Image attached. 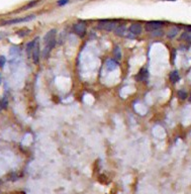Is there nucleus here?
<instances>
[{
  "mask_svg": "<svg viewBox=\"0 0 191 194\" xmlns=\"http://www.w3.org/2000/svg\"><path fill=\"white\" fill-rule=\"evenodd\" d=\"M73 32H74V34H76L78 37H83L86 34V24L82 21L77 22V24H75L73 25Z\"/></svg>",
  "mask_w": 191,
  "mask_h": 194,
  "instance_id": "obj_3",
  "label": "nucleus"
},
{
  "mask_svg": "<svg viewBox=\"0 0 191 194\" xmlns=\"http://www.w3.org/2000/svg\"><path fill=\"white\" fill-rule=\"evenodd\" d=\"M105 67L107 71H113L118 68V63L114 60H112V59H110V60H107V62L105 64Z\"/></svg>",
  "mask_w": 191,
  "mask_h": 194,
  "instance_id": "obj_8",
  "label": "nucleus"
},
{
  "mask_svg": "<svg viewBox=\"0 0 191 194\" xmlns=\"http://www.w3.org/2000/svg\"><path fill=\"white\" fill-rule=\"evenodd\" d=\"M184 29L186 30V32H191V25H185Z\"/></svg>",
  "mask_w": 191,
  "mask_h": 194,
  "instance_id": "obj_19",
  "label": "nucleus"
},
{
  "mask_svg": "<svg viewBox=\"0 0 191 194\" xmlns=\"http://www.w3.org/2000/svg\"><path fill=\"white\" fill-rule=\"evenodd\" d=\"M163 24H163L162 21H156V20H154V21L147 22L145 29H146L147 32H155V30L161 29L162 26H163Z\"/></svg>",
  "mask_w": 191,
  "mask_h": 194,
  "instance_id": "obj_4",
  "label": "nucleus"
},
{
  "mask_svg": "<svg viewBox=\"0 0 191 194\" xmlns=\"http://www.w3.org/2000/svg\"><path fill=\"white\" fill-rule=\"evenodd\" d=\"M177 97L180 99V100H185L187 98V92L186 91H183V90H179L177 92Z\"/></svg>",
  "mask_w": 191,
  "mask_h": 194,
  "instance_id": "obj_14",
  "label": "nucleus"
},
{
  "mask_svg": "<svg viewBox=\"0 0 191 194\" xmlns=\"http://www.w3.org/2000/svg\"><path fill=\"white\" fill-rule=\"evenodd\" d=\"M0 84H1V75H0Z\"/></svg>",
  "mask_w": 191,
  "mask_h": 194,
  "instance_id": "obj_21",
  "label": "nucleus"
},
{
  "mask_svg": "<svg viewBox=\"0 0 191 194\" xmlns=\"http://www.w3.org/2000/svg\"><path fill=\"white\" fill-rule=\"evenodd\" d=\"M181 39L184 40H188V42H191V32H183L181 35Z\"/></svg>",
  "mask_w": 191,
  "mask_h": 194,
  "instance_id": "obj_15",
  "label": "nucleus"
},
{
  "mask_svg": "<svg viewBox=\"0 0 191 194\" xmlns=\"http://www.w3.org/2000/svg\"><path fill=\"white\" fill-rule=\"evenodd\" d=\"M5 63H6V59L3 56H0V67H3L5 65Z\"/></svg>",
  "mask_w": 191,
  "mask_h": 194,
  "instance_id": "obj_17",
  "label": "nucleus"
},
{
  "mask_svg": "<svg viewBox=\"0 0 191 194\" xmlns=\"http://www.w3.org/2000/svg\"><path fill=\"white\" fill-rule=\"evenodd\" d=\"M179 80H180V75L178 73V71H173V72H171V74H170V81L172 83H176Z\"/></svg>",
  "mask_w": 191,
  "mask_h": 194,
  "instance_id": "obj_10",
  "label": "nucleus"
},
{
  "mask_svg": "<svg viewBox=\"0 0 191 194\" xmlns=\"http://www.w3.org/2000/svg\"><path fill=\"white\" fill-rule=\"evenodd\" d=\"M163 35H164V32H163V30L161 29L155 30V32H152V35H154V37H162Z\"/></svg>",
  "mask_w": 191,
  "mask_h": 194,
  "instance_id": "obj_16",
  "label": "nucleus"
},
{
  "mask_svg": "<svg viewBox=\"0 0 191 194\" xmlns=\"http://www.w3.org/2000/svg\"><path fill=\"white\" fill-rule=\"evenodd\" d=\"M189 101L191 102V95H190V97H189Z\"/></svg>",
  "mask_w": 191,
  "mask_h": 194,
  "instance_id": "obj_22",
  "label": "nucleus"
},
{
  "mask_svg": "<svg viewBox=\"0 0 191 194\" xmlns=\"http://www.w3.org/2000/svg\"><path fill=\"white\" fill-rule=\"evenodd\" d=\"M129 32L134 35H136V37H137V35H141V32H142L141 24H132L131 26H129Z\"/></svg>",
  "mask_w": 191,
  "mask_h": 194,
  "instance_id": "obj_6",
  "label": "nucleus"
},
{
  "mask_svg": "<svg viewBox=\"0 0 191 194\" xmlns=\"http://www.w3.org/2000/svg\"><path fill=\"white\" fill-rule=\"evenodd\" d=\"M32 60H34L35 64H37V63H39V61H40V43H39V39H37V43H35L34 51H32Z\"/></svg>",
  "mask_w": 191,
  "mask_h": 194,
  "instance_id": "obj_5",
  "label": "nucleus"
},
{
  "mask_svg": "<svg viewBox=\"0 0 191 194\" xmlns=\"http://www.w3.org/2000/svg\"><path fill=\"white\" fill-rule=\"evenodd\" d=\"M178 32H179V29H178V27H172V29L167 32V37H170V39H174V37L178 35Z\"/></svg>",
  "mask_w": 191,
  "mask_h": 194,
  "instance_id": "obj_12",
  "label": "nucleus"
},
{
  "mask_svg": "<svg viewBox=\"0 0 191 194\" xmlns=\"http://www.w3.org/2000/svg\"><path fill=\"white\" fill-rule=\"evenodd\" d=\"M163 1H176V0H163Z\"/></svg>",
  "mask_w": 191,
  "mask_h": 194,
  "instance_id": "obj_20",
  "label": "nucleus"
},
{
  "mask_svg": "<svg viewBox=\"0 0 191 194\" xmlns=\"http://www.w3.org/2000/svg\"><path fill=\"white\" fill-rule=\"evenodd\" d=\"M114 32H115L116 35H119V37H124L127 32V29L124 25H118L115 29H114Z\"/></svg>",
  "mask_w": 191,
  "mask_h": 194,
  "instance_id": "obj_9",
  "label": "nucleus"
},
{
  "mask_svg": "<svg viewBox=\"0 0 191 194\" xmlns=\"http://www.w3.org/2000/svg\"><path fill=\"white\" fill-rule=\"evenodd\" d=\"M148 77H149V72H148L147 69H141L136 76V79L137 81H146Z\"/></svg>",
  "mask_w": 191,
  "mask_h": 194,
  "instance_id": "obj_7",
  "label": "nucleus"
},
{
  "mask_svg": "<svg viewBox=\"0 0 191 194\" xmlns=\"http://www.w3.org/2000/svg\"><path fill=\"white\" fill-rule=\"evenodd\" d=\"M113 55H114V58L116 60H120L121 59V51H120V48L119 47H115L113 50Z\"/></svg>",
  "mask_w": 191,
  "mask_h": 194,
  "instance_id": "obj_13",
  "label": "nucleus"
},
{
  "mask_svg": "<svg viewBox=\"0 0 191 194\" xmlns=\"http://www.w3.org/2000/svg\"><path fill=\"white\" fill-rule=\"evenodd\" d=\"M35 18V15H27L25 17H20V18H13V19H8V20H5V21L2 22V25H10V24H19V22H26V21H29V20L34 19Z\"/></svg>",
  "mask_w": 191,
  "mask_h": 194,
  "instance_id": "obj_2",
  "label": "nucleus"
},
{
  "mask_svg": "<svg viewBox=\"0 0 191 194\" xmlns=\"http://www.w3.org/2000/svg\"><path fill=\"white\" fill-rule=\"evenodd\" d=\"M69 0H59L58 1V5H65L66 3H68Z\"/></svg>",
  "mask_w": 191,
  "mask_h": 194,
  "instance_id": "obj_18",
  "label": "nucleus"
},
{
  "mask_svg": "<svg viewBox=\"0 0 191 194\" xmlns=\"http://www.w3.org/2000/svg\"><path fill=\"white\" fill-rule=\"evenodd\" d=\"M37 40V39H35L34 40H32V42L29 43V44L26 45V53H27V55H29V56H30V54H32V51H34V48L35 46Z\"/></svg>",
  "mask_w": 191,
  "mask_h": 194,
  "instance_id": "obj_11",
  "label": "nucleus"
},
{
  "mask_svg": "<svg viewBox=\"0 0 191 194\" xmlns=\"http://www.w3.org/2000/svg\"><path fill=\"white\" fill-rule=\"evenodd\" d=\"M116 21L115 20H100L98 24V27L101 29L107 30V32H111L114 30L116 27Z\"/></svg>",
  "mask_w": 191,
  "mask_h": 194,
  "instance_id": "obj_1",
  "label": "nucleus"
}]
</instances>
